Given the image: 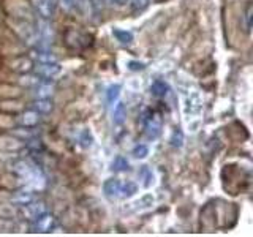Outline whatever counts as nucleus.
<instances>
[{"instance_id":"f257e3e1","label":"nucleus","mask_w":253,"mask_h":237,"mask_svg":"<svg viewBox=\"0 0 253 237\" xmlns=\"http://www.w3.org/2000/svg\"><path fill=\"white\" fill-rule=\"evenodd\" d=\"M10 26L27 45H35L37 43V32H35L30 23H25V21H10Z\"/></svg>"},{"instance_id":"f03ea898","label":"nucleus","mask_w":253,"mask_h":237,"mask_svg":"<svg viewBox=\"0 0 253 237\" xmlns=\"http://www.w3.org/2000/svg\"><path fill=\"white\" fill-rule=\"evenodd\" d=\"M202 109V100L198 92H192L190 95L185 98V105H184V111L187 119H193L196 116H200V112Z\"/></svg>"},{"instance_id":"7ed1b4c3","label":"nucleus","mask_w":253,"mask_h":237,"mask_svg":"<svg viewBox=\"0 0 253 237\" xmlns=\"http://www.w3.org/2000/svg\"><path fill=\"white\" fill-rule=\"evenodd\" d=\"M57 226V221L52 217V215H49L48 212L41 213L40 217H37L33 220V225H32V229L37 233H51L52 229Z\"/></svg>"},{"instance_id":"20e7f679","label":"nucleus","mask_w":253,"mask_h":237,"mask_svg":"<svg viewBox=\"0 0 253 237\" xmlns=\"http://www.w3.org/2000/svg\"><path fill=\"white\" fill-rule=\"evenodd\" d=\"M57 0H33V8L41 19H51L55 13Z\"/></svg>"},{"instance_id":"39448f33","label":"nucleus","mask_w":253,"mask_h":237,"mask_svg":"<svg viewBox=\"0 0 253 237\" xmlns=\"http://www.w3.org/2000/svg\"><path fill=\"white\" fill-rule=\"evenodd\" d=\"M60 71H62V68L57 62L38 63V67H35V73H37L40 78H48V79H52L55 76H59Z\"/></svg>"},{"instance_id":"423d86ee","label":"nucleus","mask_w":253,"mask_h":237,"mask_svg":"<svg viewBox=\"0 0 253 237\" xmlns=\"http://www.w3.org/2000/svg\"><path fill=\"white\" fill-rule=\"evenodd\" d=\"M45 212H48V209H46V206L43 203H33V201H32V203L23 206L24 217L30 218V220H35V218L40 217V215L45 213Z\"/></svg>"},{"instance_id":"0eeeda50","label":"nucleus","mask_w":253,"mask_h":237,"mask_svg":"<svg viewBox=\"0 0 253 237\" xmlns=\"http://www.w3.org/2000/svg\"><path fill=\"white\" fill-rule=\"evenodd\" d=\"M144 128H146V134L149 139H155L160 134V120L157 117L149 116L144 119Z\"/></svg>"},{"instance_id":"6e6552de","label":"nucleus","mask_w":253,"mask_h":237,"mask_svg":"<svg viewBox=\"0 0 253 237\" xmlns=\"http://www.w3.org/2000/svg\"><path fill=\"white\" fill-rule=\"evenodd\" d=\"M32 90H33V95L37 98H49L54 93V85L49 84V82L40 81L33 85Z\"/></svg>"},{"instance_id":"1a4fd4ad","label":"nucleus","mask_w":253,"mask_h":237,"mask_svg":"<svg viewBox=\"0 0 253 237\" xmlns=\"http://www.w3.org/2000/svg\"><path fill=\"white\" fill-rule=\"evenodd\" d=\"M121 186L122 184L117 179H108L103 185V191L108 198H119L121 196Z\"/></svg>"},{"instance_id":"9d476101","label":"nucleus","mask_w":253,"mask_h":237,"mask_svg":"<svg viewBox=\"0 0 253 237\" xmlns=\"http://www.w3.org/2000/svg\"><path fill=\"white\" fill-rule=\"evenodd\" d=\"M59 3L68 13H82L86 8V0H59Z\"/></svg>"},{"instance_id":"9b49d317","label":"nucleus","mask_w":253,"mask_h":237,"mask_svg":"<svg viewBox=\"0 0 253 237\" xmlns=\"http://www.w3.org/2000/svg\"><path fill=\"white\" fill-rule=\"evenodd\" d=\"M40 122V114L37 111H25L23 116L19 117V124L25 127V128H32V127H37Z\"/></svg>"},{"instance_id":"f8f14e48","label":"nucleus","mask_w":253,"mask_h":237,"mask_svg":"<svg viewBox=\"0 0 253 237\" xmlns=\"http://www.w3.org/2000/svg\"><path fill=\"white\" fill-rule=\"evenodd\" d=\"M33 67V62L30 59H25V57H19V59H15L10 63V68L18 71V73H29Z\"/></svg>"},{"instance_id":"ddd939ff","label":"nucleus","mask_w":253,"mask_h":237,"mask_svg":"<svg viewBox=\"0 0 253 237\" xmlns=\"http://www.w3.org/2000/svg\"><path fill=\"white\" fill-rule=\"evenodd\" d=\"M52 102L49 98H38V100H35L33 105H32V109L33 111H37L38 114H48V112H51L52 111Z\"/></svg>"},{"instance_id":"4468645a","label":"nucleus","mask_w":253,"mask_h":237,"mask_svg":"<svg viewBox=\"0 0 253 237\" xmlns=\"http://www.w3.org/2000/svg\"><path fill=\"white\" fill-rule=\"evenodd\" d=\"M33 57L38 60V63H51V62H57V57H55V55L51 53V49H38V48H37V51H35Z\"/></svg>"},{"instance_id":"2eb2a0df","label":"nucleus","mask_w":253,"mask_h":237,"mask_svg":"<svg viewBox=\"0 0 253 237\" xmlns=\"http://www.w3.org/2000/svg\"><path fill=\"white\" fill-rule=\"evenodd\" d=\"M151 90L155 97H166L168 90H170V87H168V84L165 81H161V79H157V81H153V84L151 85Z\"/></svg>"},{"instance_id":"dca6fc26","label":"nucleus","mask_w":253,"mask_h":237,"mask_svg":"<svg viewBox=\"0 0 253 237\" xmlns=\"http://www.w3.org/2000/svg\"><path fill=\"white\" fill-rule=\"evenodd\" d=\"M32 201H33V195H32L30 191H21V193H18L16 196H13L11 203L23 207V206H25V204L32 203Z\"/></svg>"},{"instance_id":"f3484780","label":"nucleus","mask_w":253,"mask_h":237,"mask_svg":"<svg viewBox=\"0 0 253 237\" xmlns=\"http://www.w3.org/2000/svg\"><path fill=\"white\" fill-rule=\"evenodd\" d=\"M119 95H121V85L116 84V85H111L106 92V103L108 105H114V102H117Z\"/></svg>"},{"instance_id":"a211bd4d","label":"nucleus","mask_w":253,"mask_h":237,"mask_svg":"<svg viewBox=\"0 0 253 237\" xmlns=\"http://www.w3.org/2000/svg\"><path fill=\"white\" fill-rule=\"evenodd\" d=\"M116 125H122L125 120V105L124 103H117L114 107V117H112Z\"/></svg>"},{"instance_id":"6ab92c4d","label":"nucleus","mask_w":253,"mask_h":237,"mask_svg":"<svg viewBox=\"0 0 253 237\" xmlns=\"http://www.w3.org/2000/svg\"><path fill=\"white\" fill-rule=\"evenodd\" d=\"M136 191H138V186H136V184H133V182H125L121 186V196L122 198H130V196L135 195Z\"/></svg>"},{"instance_id":"aec40b11","label":"nucleus","mask_w":253,"mask_h":237,"mask_svg":"<svg viewBox=\"0 0 253 237\" xmlns=\"http://www.w3.org/2000/svg\"><path fill=\"white\" fill-rule=\"evenodd\" d=\"M114 37L122 43V45H130V43L133 41V35L131 32H126V30H119V28H116L114 32Z\"/></svg>"},{"instance_id":"412c9836","label":"nucleus","mask_w":253,"mask_h":237,"mask_svg":"<svg viewBox=\"0 0 253 237\" xmlns=\"http://www.w3.org/2000/svg\"><path fill=\"white\" fill-rule=\"evenodd\" d=\"M128 166H130V163L126 161V158L122 157V155L116 157L114 161H112V169L119 171V172H121V171H126V169H128Z\"/></svg>"},{"instance_id":"4be33fe9","label":"nucleus","mask_w":253,"mask_h":237,"mask_svg":"<svg viewBox=\"0 0 253 237\" xmlns=\"http://www.w3.org/2000/svg\"><path fill=\"white\" fill-rule=\"evenodd\" d=\"M128 2H130L133 13H141L147 8V6H149L151 0H128Z\"/></svg>"},{"instance_id":"5701e85b","label":"nucleus","mask_w":253,"mask_h":237,"mask_svg":"<svg viewBox=\"0 0 253 237\" xmlns=\"http://www.w3.org/2000/svg\"><path fill=\"white\" fill-rule=\"evenodd\" d=\"M139 177L144 181L146 186H151L153 184V174H152V169L149 166H143L141 171H139Z\"/></svg>"},{"instance_id":"b1692460","label":"nucleus","mask_w":253,"mask_h":237,"mask_svg":"<svg viewBox=\"0 0 253 237\" xmlns=\"http://www.w3.org/2000/svg\"><path fill=\"white\" fill-rule=\"evenodd\" d=\"M182 144H184V133H182V130H179V128H177V130H174V133L171 136V146L180 149Z\"/></svg>"},{"instance_id":"393cba45","label":"nucleus","mask_w":253,"mask_h":237,"mask_svg":"<svg viewBox=\"0 0 253 237\" xmlns=\"http://www.w3.org/2000/svg\"><path fill=\"white\" fill-rule=\"evenodd\" d=\"M79 141H81V144H82L84 147H90V146H92V142H94L92 134L89 133V130H84V132L79 134Z\"/></svg>"},{"instance_id":"a878e982","label":"nucleus","mask_w":253,"mask_h":237,"mask_svg":"<svg viewBox=\"0 0 253 237\" xmlns=\"http://www.w3.org/2000/svg\"><path fill=\"white\" fill-rule=\"evenodd\" d=\"M40 81H41V79H40L38 75L37 76H23V78H21V82H23L24 85H27V87H30V89Z\"/></svg>"},{"instance_id":"bb28decb","label":"nucleus","mask_w":253,"mask_h":237,"mask_svg":"<svg viewBox=\"0 0 253 237\" xmlns=\"http://www.w3.org/2000/svg\"><path fill=\"white\" fill-rule=\"evenodd\" d=\"M147 154H149V149H147V146H144V144H138L135 149H133V155L136 158H144V157H147Z\"/></svg>"},{"instance_id":"cd10ccee","label":"nucleus","mask_w":253,"mask_h":237,"mask_svg":"<svg viewBox=\"0 0 253 237\" xmlns=\"http://www.w3.org/2000/svg\"><path fill=\"white\" fill-rule=\"evenodd\" d=\"M89 6L95 14H98L103 10V0H89Z\"/></svg>"},{"instance_id":"c85d7f7f","label":"nucleus","mask_w":253,"mask_h":237,"mask_svg":"<svg viewBox=\"0 0 253 237\" xmlns=\"http://www.w3.org/2000/svg\"><path fill=\"white\" fill-rule=\"evenodd\" d=\"M104 2L109 6H112V8H122V6L128 3V0H104Z\"/></svg>"},{"instance_id":"c756f323","label":"nucleus","mask_w":253,"mask_h":237,"mask_svg":"<svg viewBox=\"0 0 253 237\" xmlns=\"http://www.w3.org/2000/svg\"><path fill=\"white\" fill-rule=\"evenodd\" d=\"M250 18H252V8H250V6H247V11H245V14H244L245 28H247V30H250Z\"/></svg>"},{"instance_id":"7c9ffc66","label":"nucleus","mask_w":253,"mask_h":237,"mask_svg":"<svg viewBox=\"0 0 253 237\" xmlns=\"http://www.w3.org/2000/svg\"><path fill=\"white\" fill-rule=\"evenodd\" d=\"M130 68H131V70H143V68H144V65H143V63L131 62V63H130Z\"/></svg>"},{"instance_id":"2f4dec72","label":"nucleus","mask_w":253,"mask_h":237,"mask_svg":"<svg viewBox=\"0 0 253 237\" xmlns=\"http://www.w3.org/2000/svg\"><path fill=\"white\" fill-rule=\"evenodd\" d=\"M155 3H160V2H165V0H153Z\"/></svg>"}]
</instances>
